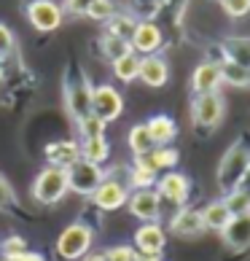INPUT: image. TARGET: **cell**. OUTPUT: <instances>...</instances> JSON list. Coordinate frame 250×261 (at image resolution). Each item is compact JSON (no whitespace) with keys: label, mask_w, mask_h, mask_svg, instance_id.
Listing matches in <instances>:
<instances>
[{"label":"cell","mask_w":250,"mask_h":261,"mask_svg":"<svg viewBox=\"0 0 250 261\" xmlns=\"http://www.w3.org/2000/svg\"><path fill=\"white\" fill-rule=\"evenodd\" d=\"M153 189L161 197V202H170L172 207H186L191 197V178L178 170H170V172H161Z\"/></svg>","instance_id":"30bf717a"},{"label":"cell","mask_w":250,"mask_h":261,"mask_svg":"<svg viewBox=\"0 0 250 261\" xmlns=\"http://www.w3.org/2000/svg\"><path fill=\"white\" fill-rule=\"evenodd\" d=\"M129 186H127V180H121L116 178L113 172L105 170V180L97 186V191L89 197L92 199V205L97 207V210H105V213H113V210H121L124 205L129 202Z\"/></svg>","instance_id":"52a82bcc"},{"label":"cell","mask_w":250,"mask_h":261,"mask_svg":"<svg viewBox=\"0 0 250 261\" xmlns=\"http://www.w3.org/2000/svg\"><path fill=\"white\" fill-rule=\"evenodd\" d=\"M127 207L140 224H153L161 216V197L156 194V189H137L129 194Z\"/></svg>","instance_id":"4fadbf2b"},{"label":"cell","mask_w":250,"mask_h":261,"mask_svg":"<svg viewBox=\"0 0 250 261\" xmlns=\"http://www.w3.org/2000/svg\"><path fill=\"white\" fill-rule=\"evenodd\" d=\"M224 86V70H220V62H199L191 73V89L194 94H213Z\"/></svg>","instance_id":"5bb4252c"},{"label":"cell","mask_w":250,"mask_h":261,"mask_svg":"<svg viewBox=\"0 0 250 261\" xmlns=\"http://www.w3.org/2000/svg\"><path fill=\"white\" fill-rule=\"evenodd\" d=\"M161 6H164V0H134V8H137L140 14H146L143 19H148V14L159 11Z\"/></svg>","instance_id":"f35d334b"},{"label":"cell","mask_w":250,"mask_h":261,"mask_svg":"<svg viewBox=\"0 0 250 261\" xmlns=\"http://www.w3.org/2000/svg\"><path fill=\"white\" fill-rule=\"evenodd\" d=\"M81 159L105 167V162L110 159V143H108V138H86V140H81Z\"/></svg>","instance_id":"cb8c5ba5"},{"label":"cell","mask_w":250,"mask_h":261,"mask_svg":"<svg viewBox=\"0 0 250 261\" xmlns=\"http://www.w3.org/2000/svg\"><path fill=\"white\" fill-rule=\"evenodd\" d=\"M146 127L151 132L153 146H172V140L178 138V124L175 119H170L167 113H156L146 121Z\"/></svg>","instance_id":"ac0fdd59"},{"label":"cell","mask_w":250,"mask_h":261,"mask_svg":"<svg viewBox=\"0 0 250 261\" xmlns=\"http://www.w3.org/2000/svg\"><path fill=\"white\" fill-rule=\"evenodd\" d=\"M92 113L105 124L116 121L124 113V97L113 84H97L92 92Z\"/></svg>","instance_id":"8fae6325"},{"label":"cell","mask_w":250,"mask_h":261,"mask_svg":"<svg viewBox=\"0 0 250 261\" xmlns=\"http://www.w3.org/2000/svg\"><path fill=\"white\" fill-rule=\"evenodd\" d=\"M224 205L229 207L232 216H247V213H250V189L239 186L234 191H229V194L224 197Z\"/></svg>","instance_id":"f546056e"},{"label":"cell","mask_w":250,"mask_h":261,"mask_svg":"<svg viewBox=\"0 0 250 261\" xmlns=\"http://www.w3.org/2000/svg\"><path fill=\"white\" fill-rule=\"evenodd\" d=\"M43 156H46V164L67 170L70 164H75L81 159V140H73V138L51 140L49 146L43 148Z\"/></svg>","instance_id":"9a60e30c"},{"label":"cell","mask_w":250,"mask_h":261,"mask_svg":"<svg viewBox=\"0 0 250 261\" xmlns=\"http://www.w3.org/2000/svg\"><path fill=\"white\" fill-rule=\"evenodd\" d=\"M127 146H129V151H132L134 159H137V156H148V153L156 148V146H153V140H151V132H148V127H146V121H143V124H134V127L129 129Z\"/></svg>","instance_id":"d4e9b609"},{"label":"cell","mask_w":250,"mask_h":261,"mask_svg":"<svg viewBox=\"0 0 250 261\" xmlns=\"http://www.w3.org/2000/svg\"><path fill=\"white\" fill-rule=\"evenodd\" d=\"M0 261H8V258H3V256H0Z\"/></svg>","instance_id":"ee69618b"},{"label":"cell","mask_w":250,"mask_h":261,"mask_svg":"<svg viewBox=\"0 0 250 261\" xmlns=\"http://www.w3.org/2000/svg\"><path fill=\"white\" fill-rule=\"evenodd\" d=\"M129 46L140 57L159 54L161 46H164V33H161V27L153 19H137V27H134V33L129 38Z\"/></svg>","instance_id":"7c38bea8"},{"label":"cell","mask_w":250,"mask_h":261,"mask_svg":"<svg viewBox=\"0 0 250 261\" xmlns=\"http://www.w3.org/2000/svg\"><path fill=\"white\" fill-rule=\"evenodd\" d=\"M220 51H224V60L237 62L250 70V38L247 35H232L220 43Z\"/></svg>","instance_id":"44dd1931"},{"label":"cell","mask_w":250,"mask_h":261,"mask_svg":"<svg viewBox=\"0 0 250 261\" xmlns=\"http://www.w3.org/2000/svg\"><path fill=\"white\" fill-rule=\"evenodd\" d=\"M81 261H105V253H102V250H89Z\"/></svg>","instance_id":"60d3db41"},{"label":"cell","mask_w":250,"mask_h":261,"mask_svg":"<svg viewBox=\"0 0 250 261\" xmlns=\"http://www.w3.org/2000/svg\"><path fill=\"white\" fill-rule=\"evenodd\" d=\"M67 191H70L67 189V172L62 167H51V164H46V167L38 172L33 186H30V194L41 207L60 205L67 197Z\"/></svg>","instance_id":"3957f363"},{"label":"cell","mask_w":250,"mask_h":261,"mask_svg":"<svg viewBox=\"0 0 250 261\" xmlns=\"http://www.w3.org/2000/svg\"><path fill=\"white\" fill-rule=\"evenodd\" d=\"M137 81H143L151 89H161L170 81V65L161 54H151V57H140V75Z\"/></svg>","instance_id":"e0dca14e"},{"label":"cell","mask_w":250,"mask_h":261,"mask_svg":"<svg viewBox=\"0 0 250 261\" xmlns=\"http://www.w3.org/2000/svg\"><path fill=\"white\" fill-rule=\"evenodd\" d=\"M170 234L175 237H199L205 231V221H202V213L197 207H178L170 218Z\"/></svg>","instance_id":"2e32d148"},{"label":"cell","mask_w":250,"mask_h":261,"mask_svg":"<svg viewBox=\"0 0 250 261\" xmlns=\"http://www.w3.org/2000/svg\"><path fill=\"white\" fill-rule=\"evenodd\" d=\"M156 180H159V172L148 164L146 156H137L132 162V167L127 170V186L129 189H153L156 186Z\"/></svg>","instance_id":"d6986e66"},{"label":"cell","mask_w":250,"mask_h":261,"mask_svg":"<svg viewBox=\"0 0 250 261\" xmlns=\"http://www.w3.org/2000/svg\"><path fill=\"white\" fill-rule=\"evenodd\" d=\"M132 245L143 258H159L167 248V229L153 221V224H140L132 234Z\"/></svg>","instance_id":"9c48e42d"},{"label":"cell","mask_w":250,"mask_h":261,"mask_svg":"<svg viewBox=\"0 0 250 261\" xmlns=\"http://www.w3.org/2000/svg\"><path fill=\"white\" fill-rule=\"evenodd\" d=\"M226 113V102L220 97V92L213 94H194V102H191V119L199 129L213 132L220 121H224Z\"/></svg>","instance_id":"ba28073f"},{"label":"cell","mask_w":250,"mask_h":261,"mask_svg":"<svg viewBox=\"0 0 250 261\" xmlns=\"http://www.w3.org/2000/svg\"><path fill=\"white\" fill-rule=\"evenodd\" d=\"M110 70H113V79L121 81V84H132V81H137V75H140V54H124L119 57L116 62H110Z\"/></svg>","instance_id":"603a6c76"},{"label":"cell","mask_w":250,"mask_h":261,"mask_svg":"<svg viewBox=\"0 0 250 261\" xmlns=\"http://www.w3.org/2000/svg\"><path fill=\"white\" fill-rule=\"evenodd\" d=\"M119 14V8H116V3L113 0H94V3L89 6V11H86V16L89 19H94V22H108V19H113Z\"/></svg>","instance_id":"836d02e7"},{"label":"cell","mask_w":250,"mask_h":261,"mask_svg":"<svg viewBox=\"0 0 250 261\" xmlns=\"http://www.w3.org/2000/svg\"><path fill=\"white\" fill-rule=\"evenodd\" d=\"M6 100V84H3V79H0V102Z\"/></svg>","instance_id":"b9f144b4"},{"label":"cell","mask_w":250,"mask_h":261,"mask_svg":"<svg viewBox=\"0 0 250 261\" xmlns=\"http://www.w3.org/2000/svg\"><path fill=\"white\" fill-rule=\"evenodd\" d=\"M24 250H30L24 234H6L3 240H0V256L8 258V261H16Z\"/></svg>","instance_id":"4dcf8cb0"},{"label":"cell","mask_w":250,"mask_h":261,"mask_svg":"<svg viewBox=\"0 0 250 261\" xmlns=\"http://www.w3.org/2000/svg\"><path fill=\"white\" fill-rule=\"evenodd\" d=\"M16 261H46V256L41 253V250H24Z\"/></svg>","instance_id":"ab89813d"},{"label":"cell","mask_w":250,"mask_h":261,"mask_svg":"<svg viewBox=\"0 0 250 261\" xmlns=\"http://www.w3.org/2000/svg\"><path fill=\"white\" fill-rule=\"evenodd\" d=\"M94 245V229L84 221H73L57 237V256L62 261H81Z\"/></svg>","instance_id":"277c9868"},{"label":"cell","mask_w":250,"mask_h":261,"mask_svg":"<svg viewBox=\"0 0 250 261\" xmlns=\"http://www.w3.org/2000/svg\"><path fill=\"white\" fill-rule=\"evenodd\" d=\"M92 92L94 86L89 84L81 67H70L65 73V111L73 119V124L84 121L92 113Z\"/></svg>","instance_id":"7a4b0ae2"},{"label":"cell","mask_w":250,"mask_h":261,"mask_svg":"<svg viewBox=\"0 0 250 261\" xmlns=\"http://www.w3.org/2000/svg\"><path fill=\"white\" fill-rule=\"evenodd\" d=\"M94 3V0H65L62 8L65 14H73V16H86V11H89V6Z\"/></svg>","instance_id":"74e56055"},{"label":"cell","mask_w":250,"mask_h":261,"mask_svg":"<svg viewBox=\"0 0 250 261\" xmlns=\"http://www.w3.org/2000/svg\"><path fill=\"white\" fill-rule=\"evenodd\" d=\"M24 16L38 33H54L65 22V8L57 0H27Z\"/></svg>","instance_id":"5b68a950"},{"label":"cell","mask_w":250,"mask_h":261,"mask_svg":"<svg viewBox=\"0 0 250 261\" xmlns=\"http://www.w3.org/2000/svg\"><path fill=\"white\" fill-rule=\"evenodd\" d=\"M250 172V146L245 143H234L224 156H220V164H218V189L229 194L239 186H245V178Z\"/></svg>","instance_id":"6da1fadb"},{"label":"cell","mask_w":250,"mask_h":261,"mask_svg":"<svg viewBox=\"0 0 250 261\" xmlns=\"http://www.w3.org/2000/svg\"><path fill=\"white\" fill-rule=\"evenodd\" d=\"M16 51V35L8 24L0 22V60H6V57H11Z\"/></svg>","instance_id":"d590c367"},{"label":"cell","mask_w":250,"mask_h":261,"mask_svg":"<svg viewBox=\"0 0 250 261\" xmlns=\"http://www.w3.org/2000/svg\"><path fill=\"white\" fill-rule=\"evenodd\" d=\"M65 172H67V189H70L73 194H78V197H92L94 191H97V186L105 180V167L92 164L86 159H78Z\"/></svg>","instance_id":"8992f818"},{"label":"cell","mask_w":250,"mask_h":261,"mask_svg":"<svg viewBox=\"0 0 250 261\" xmlns=\"http://www.w3.org/2000/svg\"><path fill=\"white\" fill-rule=\"evenodd\" d=\"M146 159H148L151 167L161 175V172H170V170H175V167H178L180 153H178V148H172V146H156Z\"/></svg>","instance_id":"484cf974"},{"label":"cell","mask_w":250,"mask_h":261,"mask_svg":"<svg viewBox=\"0 0 250 261\" xmlns=\"http://www.w3.org/2000/svg\"><path fill=\"white\" fill-rule=\"evenodd\" d=\"M134 27H137V16L129 14V11H119L113 19H108V22H105V33L129 41L132 33H134Z\"/></svg>","instance_id":"4316f807"},{"label":"cell","mask_w":250,"mask_h":261,"mask_svg":"<svg viewBox=\"0 0 250 261\" xmlns=\"http://www.w3.org/2000/svg\"><path fill=\"white\" fill-rule=\"evenodd\" d=\"M75 129H78L81 140H86V138H105V129H108V124H105L102 119H97L94 113H89L84 121L75 124Z\"/></svg>","instance_id":"1f68e13d"},{"label":"cell","mask_w":250,"mask_h":261,"mask_svg":"<svg viewBox=\"0 0 250 261\" xmlns=\"http://www.w3.org/2000/svg\"><path fill=\"white\" fill-rule=\"evenodd\" d=\"M143 261H164V258H161V256H159V258H143Z\"/></svg>","instance_id":"7bdbcfd3"},{"label":"cell","mask_w":250,"mask_h":261,"mask_svg":"<svg viewBox=\"0 0 250 261\" xmlns=\"http://www.w3.org/2000/svg\"><path fill=\"white\" fill-rule=\"evenodd\" d=\"M220 70H224V84L237 86V89H250V70L237 62L220 60Z\"/></svg>","instance_id":"f1b7e54d"},{"label":"cell","mask_w":250,"mask_h":261,"mask_svg":"<svg viewBox=\"0 0 250 261\" xmlns=\"http://www.w3.org/2000/svg\"><path fill=\"white\" fill-rule=\"evenodd\" d=\"M129 51H132L129 41H124V38H116V35H110V33H102V35H100V54H102L108 62H116L119 57L129 54Z\"/></svg>","instance_id":"83f0119b"},{"label":"cell","mask_w":250,"mask_h":261,"mask_svg":"<svg viewBox=\"0 0 250 261\" xmlns=\"http://www.w3.org/2000/svg\"><path fill=\"white\" fill-rule=\"evenodd\" d=\"M199 213H202V221H205V229H215V231H224L234 218L232 213H229V207L224 205V199L207 202Z\"/></svg>","instance_id":"7402d4cb"},{"label":"cell","mask_w":250,"mask_h":261,"mask_svg":"<svg viewBox=\"0 0 250 261\" xmlns=\"http://www.w3.org/2000/svg\"><path fill=\"white\" fill-rule=\"evenodd\" d=\"M102 253H105V261H143V256L134 250V245H127V243L110 245V248H105Z\"/></svg>","instance_id":"e575fe53"},{"label":"cell","mask_w":250,"mask_h":261,"mask_svg":"<svg viewBox=\"0 0 250 261\" xmlns=\"http://www.w3.org/2000/svg\"><path fill=\"white\" fill-rule=\"evenodd\" d=\"M224 243L232 250H247L250 248V213L247 216L232 218V224L224 229Z\"/></svg>","instance_id":"ffe728a7"},{"label":"cell","mask_w":250,"mask_h":261,"mask_svg":"<svg viewBox=\"0 0 250 261\" xmlns=\"http://www.w3.org/2000/svg\"><path fill=\"white\" fill-rule=\"evenodd\" d=\"M14 210H19V197L11 186V180L0 172V213H14Z\"/></svg>","instance_id":"d6a6232c"},{"label":"cell","mask_w":250,"mask_h":261,"mask_svg":"<svg viewBox=\"0 0 250 261\" xmlns=\"http://www.w3.org/2000/svg\"><path fill=\"white\" fill-rule=\"evenodd\" d=\"M220 8L232 19H242L250 14V0H220Z\"/></svg>","instance_id":"8d00e7d4"}]
</instances>
